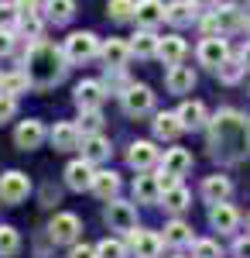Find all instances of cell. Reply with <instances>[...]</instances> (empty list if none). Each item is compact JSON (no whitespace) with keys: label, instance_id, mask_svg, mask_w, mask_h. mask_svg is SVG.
I'll list each match as a JSON object with an SVG mask.
<instances>
[{"label":"cell","instance_id":"obj_50","mask_svg":"<svg viewBox=\"0 0 250 258\" xmlns=\"http://www.w3.org/2000/svg\"><path fill=\"white\" fill-rule=\"evenodd\" d=\"M0 83H4V76H0Z\"/></svg>","mask_w":250,"mask_h":258},{"label":"cell","instance_id":"obj_15","mask_svg":"<svg viewBox=\"0 0 250 258\" xmlns=\"http://www.w3.org/2000/svg\"><path fill=\"white\" fill-rule=\"evenodd\" d=\"M99 55H103V62H106V69H123L134 52H131V45H127L123 38H110V41H103Z\"/></svg>","mask_w":250,"mask_h":258},{"label":"cell","instance_id":"obj_3","mask_svg":"<svg viewBox=\"0 0 250 258\" xmlns=\"http://www.w3.org/2000/svg\"><path fill=\"white\" fill-rule=\"evenodd\" d=\"M99 38L93 31H72L69 38H65V59L69 62H89L99 55Z\"/></svg>","mask_w":250,"mask_h":258},{"label":"cell","instance_id":"obj_9","mask_svg":"<svg viewBox=\"0 0 250 258\" xmlns=\"http://www.w3.org/2000/svg\"><path fill=\"white\" fill-rule=\"evenodd\" d=\"M106 100V86L96 80H82L76 86V107L79 110H99Z\"/></svg>","mask_w":250,"mask_h":258},{"label":"cell","instance_id":"obj_40","mask_svg":"<svg viewBox=\"0 0 250 258\" xmlns=\"http://www.w3.org/2000/svg\"><path fill=\"white\" fill-rule=\"evenodd\" d=\"M192 258H219V244L216 241H192Z\"/></svg>","mask_w":250,"mask_h":258},{"label":"cell","instance_id":"obj_51","mask_svg":"<svg viewBox=\"0 0 250 258\" xmlns=\"http://www.w3.org/2000/svg\"><path fill=\"white\" fill-rule=\"evenodd\" d=\"M247 4H250V0H247Z\"/></svg>","mask_w":250,"mask_h":258},{"label":"cell","instance_id":"obj_4","mask_svg":"<svg viewBox=\"0 0 250 258\" xmlns=\"http://www.w3.org/2000/svg\"><path fill=\"white\" fill-rule=\"evenodd\" d=\"M28 193H31V179L24 172L11 169V172L0 176V203H21Z\"/></svg>","mask_w":250,"mask_h":258},{"label":"cell","instance_id":"obj_5","mask_svg":"<svg viewBox=\"0 0 250 258\" xmlns=\"http://www.w3.org/2000/svg\"><path fill=\"white\" fill-rule=\"evenodd\" d=\"M106 224H110L113 231H123V234H131V231L137 227V210H134V203L110 200V203H106Z\"/></svg>","mask_w":250,"mask_h":258},{"label":"cell","instance_id":"obj_14","mask_svg":"<svg viewBox=\"0 0 250 258\" xmlns=\"http://www.w3.org/2000/svg\"><path fill=\"white\" fill-rule=\"evenodd\" d=\"M52 145H55L58 152H72V148H79V145H82V131H79V124H72V120L55 124V127H52Z\"/></svg>","mask_w":250,"mask_h":258},{"label":"cell","instance_id":"obj_8","mask_svg":"<svg viewBox=\"0 0 250 258\" xmlns=\"http://www.w3.org/2000/svg\"><path fill=\"white\" fill-rule=\"evenodd\" d=\"M45 124L41 120H35V117H28V120H21L18 127H14V145L18 148H24V152H31V148H38L41 141H45Z\"/></svg>","mask_w":250,"mask_h":258},{"label":"cell","instance_id":"obj_25","mask_svg":"<svg viewBox=\"0 0 250 258\" xmlns=\"http://www.w3.org/2000/svg\"><path fill=\"white\" fill-rule=\"evenodd\" d=\"M158 45H161V38L154 31H148V28H141L134 35V41H131V52L137 59H151V55H158Z\"/></svg>","mask_w":250,"mask_h":258},{"label":"cell","instance_id":"obj_1","mask_svg":"<svg viewBox=\"0 0 250 258\" xmlns=\"http://www.w3.org/2000/svg\"><path fill=\"white\" fill-rule=\"evenodd\" d=\"M209 148L223 162H240L250 155V120L236 110H219L209 120Z\"/></svg>","mask_w":250,"mask_h":258},{"label":"cell","instance_id":"obj_10","mask_svg":"<svg viewBox=\"0 0 250 258\" xmlns=\"http://www.w3.org/2000/svg\"><path fill=\"white\" fill-rule=\"evenodd\" d=\"M93 162H86V159H76V162H69L65 165V186L69 189H76V193H82V189H93Z\"/></svg>","mask_w":250,"mask_h":258},{"label":"cell","instance_id":"obj_39","mask_svg":"<svg viewBox=\"0 0 250 258\" xmlns=\"http://www.w3.org/2000/svg\"><path fill=\"white\" fill-rule=\"evenodd\" d=\"M216 73H219V80H223V83H236L240 76H243V62H240V59H226Z\"/></svg>","mask_w":250,"mask_h":258},{"label":"cell","instance_id":"obj_21","mask_svg":"<svg viewBox=\"0 0 250 258\" xmlns=\"http://www.w3.org/2000/svg\"><path fill=\"white\" fill-rule=\"evenodd\" d=\"M154 138H161V141H172V138H178L185 127H182V120H178V114H154Z\"/></svg>","mask_w":250,"mask_h":258},{"label":"cell","instance_id":"obj_23","mask_svg":"<svg viewBox=\"0 0 250 258\" xmlns=\"http://www.w3.org/2000/svg\"><path fill=\"white\" fill-rule=\"evenodd\" d=\"M236 210H233L230 203H212L209 210V224L216 227V231H223V234H230V231H236Z\"/></svg>","mask_w":250,"mask_h":258},{"label":"cell","instance_id":"obj_47","mask_svg":"<svg viewBox=\"0 0 250 258\" xmlns=\"http://www.w3.org/2000/svg\"><path fill=\"white\" fill-rule=\"evenodd\" d=\"M240 62H243V69H250V41L243 45V52H240Z\"/></svg>","mask_w":250,"mask_h":258},{"label":"cell","instance_id":"obj_7","mask_svg":"<svg viewBox=\"0 0 250 258\" xmlns=\"http://www.w3.org/2000/svg\"><path fill=\"white\" fill-rule=\"evenodd\" d=\"M79 231H82V224H79L76 214H55L52 224H48V234L55 244H72L79 238Z\"/></svg>","mask_w":250,"mask_h":258},{"label":"cell","instance_id":"obj_37","mask_svg":"<svg viewBox=\"0 0 250 258\" xmlns=\"http://www.w3.org/2000/svg\"><path fill=\"white\" fill-rule=\"evenodd\" d=\"M96 258H127V244L116 238H106L96 244Z\"/></svg>","mask_w":250,"mask_h":258},{"label":"cell","instance_id":"obj_26","mask_svg":"<svg viewBox=\"0 0 250 258\" xmlns=\"http://www.w3.org/2000/svg\"><path fill=\"white\" fill-rule=\"evenodd\" d=\"M165 83H168L172 93H189V90L195 86V73L189 69V66H172L168 76H165Z\"/></svg>","mask_w":250,"mask_h":258},{"label":"cell","instance_id":"obj_24","mask_svg":"<svg viewBox=\"0 0 250 258\" xmlns=\"http://www.w3.org/2000/svg\"><path fill=\"white\" fill-rule=\"evenodd\" d=\"M158 59L165 62V66H182V59H185V41L178 38V35L161 38V45H158Z\"/></svg>","mask_w":250,"mask_h":258},{"label":"cell","instance_id":"obj_43","mask_svg":"<svg viewBox=\"0 0 250 258\" xmlns=\"http://www.w3.org/2000/svg\"><path fill=\"white\" fill-rule=\"evenodd\" d=\"M69 258H96V248H89V244H72Z\"/></svg>","mask_w":250,"mask_h":258},{"label":"cell","instance_id":"obj_36","mask_svg":"<svg viewBox=\"0 0 250 258\" xmlns=\"http://www.w3.org/2000/svg\"><path fill=\"white\" fill-rule=\"evenodd\" d=\"M134 14H137L134 0H110L106 4V18H113V21H131Z\"/></svg>","mask_w":250,"mask_h":258},{"label":"cell","instance_id":"obj_13","mask_svg":"<svg viewBox=\"0 0 250 258\" xmlns=\"http://www.w3.org/2000/svg\"><path fill=\"white\" fill-rule=\"evenodd\" d=\"M230 59V48L223 38H202L199 41V62L209 66V69H219L223 62Z\"/></svg>","mask_w":250,"mask_h":258},{"label":"cell","instance_id":"obj_35","mask_svg":"<svg viewBox=\"0 0 250 258\" xmlns=\"http://www.w3.org/2000/svg\"><path fill=\"white\" fill-rule=\"evenodd\" d=\"M18 248H21V234L14 231V227H0V258H11V255H18Z\"/></svg>","mask_w":250,"mask_h":258},{"label":"cell","instance_id":"obj_17","mask_svg":"<svg viewBox=\"0 0 250 258\" xmlns=\"http://www.w3.org/2000/svg\"><path fill=\"white\" fill-rule=\"evenodd\" d=\"M127 162L134 165L137 172H148L154 162H158V148H154L151 141H134L131 152H127Z\"/></svg>","mask_w":250,"mask_h":258},{"label":"cell","instance_id":"obj_16","mask_svg":"<svg viewBox=\"0 0 250 258\" xmlns=\"http://www.w3.org/2000/svg\"><path fill=\"white\" fill-rule=\"evenodd\" d=\"M165 14H168V7H165V4H161V0H137V24H141V28H148V31H151L154 24H161V21H165Z\"/></svg>","mask_w":250,"mask_h":258},{"label":"cell","instance_id":"obj_34","mask_svg":"<svg viewBox=\"0 0 250 258\" xmlns=\"http://www.w3.org/2000/svg\"><path fill=\"white\" fill-rule=\"evenodd\" d=\"M161 200H165V210L182 214V210L189 207V189H185V186H175V189H168V193H161Z\"/></svg>","mask_w":250,"mask_h":258},{"label":"cell","instance_id":"obj_49","mask_svg":"<svg viewBox=\"0 0 250 258\" xmlns=\"http://www.w3.org/2000/svg\"><path fill=\"white\" fill-rule=\"evenodd\" d=\"M247 231H250V214H247Z\"/></svg>","mask_w":250,"mask_h":258},{"label":"cell","instance_id":"obj_38","mask_svg":"<svg viewBox=\"0 0 250 258\" xmlns=\"http://www.w3.org/2000/svg\"><path fill=\"white\" fill-rule=\"evenodd\" d=\"M99 127H103V114H99V110H82L79 131H82V135H99Z\"/></svg>","mask_w":250,"mask_h":258},{"label":"cell","instance_id":"obj_45","mask_svg":"<svg viewBox=\"0 0 250 258\" xmlns=\"http://www.w3.org/2000/svg\"><path fill=\"white\" fill-rule=\"evenodd\" d=\"M192 7H195V11H216L219 0H192Z\"/></svg>","mask_w":250,"mask_h":258},{"label":"cell","instance_id":"obj_42","mask_svg":"<svg viewBox=\"0 0 250 258\" xmlns=\"http://www.w3.org/2000/svg\"><path fill=\"white\" fill-rule=\"evenodd\" d=\"M14 52V28H0V55Z\"/></svg>","mask_w":250,"mask_h":258},{"label":"cell","instance_id":"obj_19","mask_svg":"<svg viewBox=\"0 0 250 258\" xmlns=\"http://www.w3.org/2000/svg\"><path fill=\"white\" fill-rule=\"evenodd\" d=\"M192 169V155L185 152V148H168L165 152V162H161V172H168V176H185Z\"/></svg>","mask_w":250,"mask_h":258},{"label":"cell","instance_id":"obj_29","mask_svg":"<svg viewBox=\"0 0 250 258\" xmlns=\"http://www.w3.org/2000/svg\"><path fill=\"white\" fill-rule=\"evenodd\" d=\"M178 120H182V127H202L209 117H206V107L199 100H185L178 107Z\"/></svg>","mask_w":250,"mask_h":258},{"label":"cell","instance_id":"obj_32","mask_svg":"<svg viewBox=\"0 0 250 258\" xmlns=\"http://www.w3.org/2000/svg\"><path fill=\"white\" fill-rule=\"evenodd\" d=\"M28 86H31V80H28V73L21 69V73H7V76H4V83H0V93L18 97V93H28Z\"/></svg>","mask_w":250,"mask_h":258},{"label":"cell","instance_id":"obj_46","mask_svg":"<svg viewBox=\"0 0 250 258\" xmlns=\"http://www.w3.org/2000/svg\"><path fill=\"white\" fill-rule=\"evenodd\" d=\"M38 4H41V0H14V7H18L21 14H24V11H35Z\"/></svg>","mask_w":250,"mask_h":258},{"label":"cell","instance_id":"obj_48","mask_svg":"<svg viewBox=\"0 0 250 258\" xmlns=\"http://www.w3.org/2000/svg\"><path fill=\"white\" fill-rule=\"evenodd\" d=\"M243 28H247V35H250V21H247V24H243Z\"/></svg>","mask_w":250,"mask_h":258},{"label":"cell","instance_id":"obj_22","mask_svg":"<svg viewBox=\"0 0 250 258\" xmlns=\"http://www.w3.org/2000/svg\"><path fill=\"white\" fill-rule=\"evenodd\" d=\"M82 159L86 162H103L110 159V141L103 138V135H82Z\"/></svg>","mask_w":250,"mask_h":258},{"label":"cell","instance_id":"obj_31","mask_svg":"<svg viewBox=\"0 0 250 258\" xmlns=\"http://www.w3.org/2000/svg\"><path fill=\"white\" fill-rule=\"evenodd\" d=\"M14 28H18L21 35H28V38L38 41L41 38V28H45V18H38L35 11H24V14H18V24H14Z\"/></svg>","mask_w":250,"mask_h":258},{"label":"cell","instance_id":"obj_12","mask_svg":"<svg viewBox=\"0 0 250 258\" xmlns=\"http://www.w3.org/2000/svg\"><path fill=\"white\" fill-rule=\"evenodd\" d=\"M212 21H216V31L219 35H230V31H240L247 21H243V11L236 7V4H219L216 11H212Z\"/></svg>","mask_w":250,"mask_h":258},{"label":"cell","instance_id":"obj_18","mask_svg":"<svg viewBox=\"0 0 250 258\" xmlns=\"http://www.w3.org/2000/svg\"><path fill=\"white\" fill-rule=\"evenodd\" d=\"M158 197H161L158 176H154V172H141V176L134 179V200L137 203H158Z\"/></svg>","mask_w":250,"mask_h":258},{"label":"cell","instance_id":"obj_30","mask_svg":"<svg viewBox=\"0 0 250 258\" xmlns=\"http://www.w3.org/2000/svg\"><path fill=\"white\" fill-rule=\"evenodd\" d=\"M165 21H172L175 28H185V24H192V21H195L192 0H175V4H168V14H165Z\"/></svg>","mask_w":250,"mask_h":258},{"label":"cell","instance_id":"obj_2","mask_svg":"<svg viewBox=\"0 0 250 258\" xmlns=\"http://www.w3.org/2000/svg\"><path fill=\"white\" fill-rule=\"evenodd\" d=\"M65 48H58L52 41H31L28 45V52H24V73H28V80L31 86H38V90H48V86H55L62 76H65Z\"/></svg>","mask_w":250,"mask_h":258},{"label":"cell","instance_id":"obj_11","mask_svg":"<svg viewBox=\"0 0 250 258\" xmlns=\"http://www.w3.org/2000/svg\"><path fill=\"white\" fill-rule=\"evenodd\" d=\"M131 248L137 258H158L165 248V238L154 231H131Z\"/></svg>","mask_w":250,"mask_h":258},{"label":"cell","instance_id":"obj_27","mask_svg":"<svg viewBox=\"0 0 250 258\" xmlns=\"http://www.w3.org/2000/svg\"><path fill=\"white\" fill-rule=\"evenodd\" d=\"M230 193H233V186L226 176H206V182H202V197L209 203H226Z\"/></svg>","mask_w":250,"mask_h":258},{"label":"cell","instance_id":"obj_41","mask_svg":"<svg viewBox=\"0 0 250 258\" xmlns=\"http://www.w3.org/2000/svg\"><path fill=\"white\" fill-rule=\"evenodd\" d=\"M18 114V97H11V93H0V124H7V120Z\"/></svg>","mask_w":250,"mask_h":258},{"label":"cell","instance_id":"obj_6","mask_svg":"<svg viewBox=\"0 0 250 258\" xmlns=\"http://www.w3.org/2000/svg\"><path fill=\"white\" fill-rule=\"evenodd\" d=\"M120 100H123V110H127L131 117H141V114H151L154 110V93L148 86H141V83H131V90Z\"/></svg>","mask_w":250,"mask_h":258},{"label":"cell","instance_id":"obj_33","mask_svg":"<svg viewBox=\"0 0 250 258\" xmlns=\"http://www.w3.org/2000/svg\"><path fill=\"white\" fill-rule=\"evenodd\" d=\"M192 241V227L185 220H172L165 227V244H189Z\"/></svg>","mask_w":250,"mask_h":258},{"label":"cell","instance_id":"obj_28","mask_svg":"<svg viewBox=\"0 0 250 258\" xmlns=\"http://www.w3.org/2000/svg\"><path fill=\"white\" fill-rule=\"evenodd\" d=\"M72 14H76V0H45V21L69 24Z\"/></svg>","mask_w":250,"mask_h":258},{"label":"cell","instance_id":"obj_20","mask_svg":"<svg viewBox=\"0 0 250 258\" xmlns=\"http://www.w3.org/2000/svg\"><path fill=\"white\" fill-rule=\"evenodd\" d=\"M93 193H96L99 200H116V193H120V176H116L113 169H103V172H96L93 176Z\"/></svg>","mask_w":250,"mask_h":258},{"label":"cell","instance_id":"obj_44","mask_svg":"<svg viewBox=\"0 0 250 258\" xmlns=\"http://www.w3.org/2000/svg\"><path fill=\"white\" fill-rule=\"evenodd\" d=\"M233 255H236V258H250V238L236 241V244H233Z\"/></svg>","mask_w":250,"mask_h":258}]
</instances>
